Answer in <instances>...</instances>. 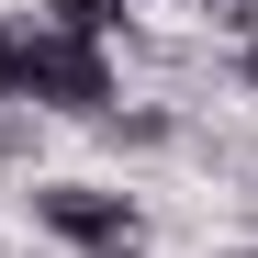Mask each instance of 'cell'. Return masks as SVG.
I'll return each mask as SVG.
<instances>
[{
    "mask_svg": "<svg viewBox=\"0 0 258 258\" xmlns=\"http://www.w3.org/2000/svg\"><path fill=\"white\" fill-rule=\"evenodd\" d=\"M123 258H146V247H123Z\"/></svg>",
    "mask_w": 258,
    "mask_h": 258,
    "instance_id": "8",
    "label": "cell"
},
{
    "mask_svg": "<svg viewBox=\"0 0 258 258\" xmlns=\"http://www.w3.org/2000/svg\"><path fill=\"white\" fill-rule=\"evenodd\" d=\"M236 258H258V247H236Z\"/></svg>",
    "mask_w": 258,
    "mask_h": 258,
    "instance_id": "9",
    "label": "cell"
},
{
    "mask_svg": "<svg viewBox=\"0 0 258 258\" xmlns=\"http://www.w3.org/2000/svg\"><path fill=\"white\" fill-rule=\"evenodd\" d=\"M236 79H247V101H258V45H236Z\"/></svg>",
    "mask_w": 258,
    "mask_h": 258,
    "instance_id": "7",
    "label": "cell"
},
{
    "mask_svg": "<svg viewBox=\"0 0 258 258\" xmlns=\"http://www.w3.org/2000/svg\"><path fill=\"white\" fill-rule=\"evenodd\" d=\"M0 101L101 123L123 90H112V56H101V45H79V34H56L45 12H23V23H0Z\"/></svg>",
    "mask_w": 258,
    "mask_h": 258,
    "instance_id": "1",
    "label": "cell"
},
{
    "mask_svg": "<svg viewBox=\"0 0 258 258\" xmlns=\"http://www.w3.org/2000/svg\"><path fill=\"white\" fill-rule=\"evenodd\" d=\"M34 12H45L56 34H79V45H112V34H123V12H135V0H34Z\"/></svg>",
    "mask_w": 258,
    "mask_h": 258,
    "instance_id": "3",
    "label": "cell"
},
{
    "mask_svg": "<svg viewBox=\"0 0 258 258\" xmlns=\"http://www.w3.org/2000/svg\"><path fill=\"white\" fill-rule=\"evenodd\" d=\"M90 135H112V146H168V135H180V112H123V101H112Z\"/></svg>",
    "mask_w": 258,
    "mask_h": 258,
    "instance_id": "4",
    "label": "cell"
},
{
    "mask_svg": "<svg viewBox=\"0 0 258 258\" xmlns=\"http://www.w3.org/2000/svg\"><path fill=\"white\" fill-rule=\"evenodd\" d=\"M202 23L225 34V45H258V0H202Z\"/></svg>",
    "mask_w": 258,
    "mask_h": 258,
    "instance_id": "5",
    "label": "cell"
},
{
    "mask_svg": "<svg viewBox=\"0 0 258 258\" xmlns=\"http://www.w3.org/2000/svg\"><path fill=\"white\" fill-rule=\"evenodd\" d=\"M135 12H146V0H135Z\"/></svg>",
    "mask_w": 258,
    "mask_h": 258,
    "instance_id": "10",
    "label": "cell"
},
{
    "mask_svg": "<svg viewBox=\"0 0 258 258\" xmlns=\"http://www.w3.org/2000/svg\"><path fill=\"white\" fill-rule=\"evenodd\" d=\"M34 225L68 236V247H90V258H123L146 236V213H135V191H112V180H34Z\"/></svg>",
    "mask_w": 258,
    "mask_h": 258,
    "instance_id": "2",
    "label": "cell"
},
{
    "mask_svg": "<svg viewBox=\"0 0 258 258\" xmlns=\"http://www.w3.org/2000/svg\"><path fill=\"white\" fill-rule=\"evenodd\" d=\"M34 123H45V112H23V101H0V157H34Z\"/></svg>",
    "mask_w": 258,
    "mask_h": 258,
    "instance_id": "6",
    "label": "cell"
}]
</instances>
